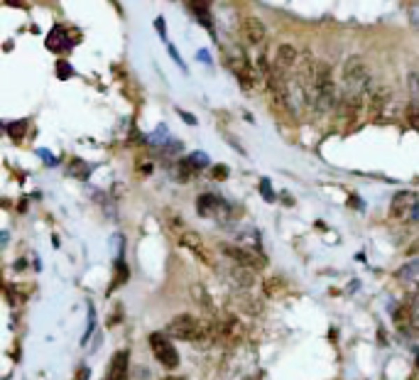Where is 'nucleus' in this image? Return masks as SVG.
Returning a JSON list of instances; mask_svg holds the SVG:
<instances>
[{
  "instance_id": "nucleus-1",
  "label": "nucleus",
  "mask_w": 419,
  "mask_h": 380,
  "mask_svg": "<svg viewBox=\"0 0 419 380\" xmlns=\"http://www.w3.org/2000/svg\"><path fill=\"white\" fill-rule=\"evenodd\" d=\"M341 79H344V91H341V96L370 98V94H373V79H370L368 66H365V61L360 59V57H348V59L344 61Z\"/></svg>"
},
{
  "instance_id": "nucleus-2",
  "label": "nucleus",
  "mask_w": 419,
  "mask_h": 380,
  "mask_svg": "<svg viewBox=\"0 0 419 380\" xmlns=\"http://www.w3.org/2000/svg\"><path fill=\"white\" fill-rule=\"evenodd\" d=\"M341 96L336 94L334 84V71L326 61L316 64V84H314V101H311V108L316 113H329L334 105H339Z\"/></svg>"
},
{
  "instance_id": "nucleus-3",
  "label": "nucleus",
  "mask_w": 419,
  "mask_h": 380,
  "mask_svg": "<svg viewBox=\"0 0 419 380\" xmlns=\"http://www.w3.org/2000/svg\"><path fill=\"white\" fill-rule=\"evenodd\" d=\"M165 334L170 336V339H179V341H201V336H204V324L191 314H177L175 319L165 326Z\"/></svg>"
},
{
  "instance_id": "nucleus-4",
  "label": "nucleus",
  "mask_w": 419,
  "mask_h": 380,
  "mask_svg": "<svg viewBox=\"0 0 419 380\" xmlns=\"http://www.w3.org/2000/svg\"><path fill=\"white\" fill-rule=\"evenodd\" d=\"M221 250H223V256L228 258L230 263H235V265H245L255 272L263 270V268L267 265L263 250H250V248H243V245H238V243H223L221 245Z\"/></svg>"
},
{
  "instance_id": "nucleus-5",
  "label": "nucleus",
  "mask_w": 419,
  "mask_h": 380,
  "mask_svg": "<svg viewBox=\"0 0 419 380\" xmlns=\"http://www.w3.org/2000/svg\"><path fill=\"white\" fill-rule=\"evenodd\" d=\"M226 59H228L230 71H233V74L238 76L240 84H243V89H253V86H258V81H260L258 71H255V66L250 64V59L245 57V52L240 50V47L230 50Z\"/></svg>"
},
{
  "instance_id": "nucleus-6",
  "label": "nucleus",
  "mask_w": 419,
  "mask_h": 380,
  "mask_svg": "<svg viewBox=\"0 0 419 380\" xmlns=\"http://www.w3.org/2000/svg\"><path fill=\"white\" fill-rule=\"evenodd\" d=\"M150 349L155 358L165 365L167 370H175L179 365V353H177L175 344L167 339V334H152L150 336Z\"/></svg>"
},
{
  "instance_id": "nucleus-7",
  "label": "nucleus",
  "mask_w": 419,
  "mask_h": 380,
  "mask_svg": "<svg viewBox=\"0 0 419 380\" xmlns=\"http://www.w3.org/2000/svg\"><path fill=\"white\" fill-rule=\"evenodd\" d=\"M417 194L414 191H397V194L392 196V201H390V219H407V216H412L414 211H417Z\"/></svg>"
},
{
  "instance_id": "nucleus-8",
  "label": "nucleus",
  "mask_w": 419,
  "mask_h": 380,
  "mask_svg": "<svg viewBox=\"0 0 419 380\" xmlns=\"http://www.w3.org/2000/svg\"><path fill=\"white\" fill-rule=\"evenodd\" d=\"M392 101H395L392 89H388V86H380V89H375L373 94H370V98H368V115L373 120H383Z\"/></svg>"
},
{
  "instance_id": "nucleus-9",
  "label": "nucleus",
  "mask_w": 419,
  "mask_h": 380,
  "mask_svg": "<svg viewBox=\"0 0 419 380\" xmlns=\"http://www.w3.org/2000/svg\"><path fill=\"white\" fill-rule=\"evenodd\" d=\"M300 52H297V47L295 45H279L277 47V52H274V61L272 64L277 66V69H282L285 74H295L297 71V64H300Z\"/></svg>"
},
{
  "instance_id": "nucleus-10",
  "label": "nucleus",
  "mask_w": 419,
  "mask_h": 380,
  "mask_svg": "<svg viewBox=\"0 0 419 380\" xmlns=\"http://www.w3.org/2000/svg\"><path fill=\"white\" fill-rule=\"evenodd\" d=\"M240 35H243V40L248 42V45H253V47L263 45L265 42V22L255 15L243 17V22H240Z\"/></svg>"
},
{
  "instance_id": "nucleus-11",
  "label": "nucleus",
  "mask_w": 419,
  "mask_h": 380,
  "mask_svg": "<svg viewBox=\"0 0 419 380\" xmlns=\"http://www.w3.org/2000/svg\"><path fill=\"white\" fill-rule=\"evenodd\" d=\"M179 243H182V248L191 250V253H194V256H199L204 263L214 265V261H211V256L206 253V248H204V240H201V235L196 233V231H182V233H179Z\"/></svg>"
},
{
  "instance_id": "nucleus-12",
  "label": "nucleus",
  "mask_w": 419,
  "mask_h": 380,
  "mask_svg": "<svg viewBox=\"0 0 419 380\" xmlns=\"http://www.w3.org/2000/svg\"><path fill=\"white\" fill-rule=\"evenodd\" d=\"M226 277H228V282L235 287V290H250L255 282V270H250V268L245 265H230L228 272H226Z\"/></svg>"
},
{
  "instance_id": "nucleus-13",
  "label": "nucleus",
  "mask_w": 419,
  "mask_h": 380,
  "mask_svg": "<svg viewBox=\"0 0 419 380\" xmlns=\"http://www.w3.org/2000/svg\"><path fill=\"white\" fill-rule=\"evenodd\" d=\"M128 375V351H118L110 360V370L105 380H125Z\"/></svg>"
},
{
  "instance_id": "nucleus-14",
  "label": "nucleus",
  "mask_w": 419,
  "mask_h": 380,
  "mask_svg": "<svg viewBox=\"0 0 419 380\" xmlns=\"http://www.w3.org/2000/svg\"><path fill=\"white\" fill-rule=\"evenodd\" d=\"M219 206H221V196L216 194H201L199 199H196V209H199L201 216H216L219 214Z\"/></svg>"
},
{
  "instance_id": "nucleus-15",
  "label": "nucleus",
  "mask_w": 419,
  "mask_h": 380,
  "mask_svg": "<svg viewBox=\"0 0 419 380\" xmlns=\"http://www.w3.org/2000/svg\"><path fill=\"white\" fill-rule=\"evenodd\" d=\"M219 334L223 336L226 341H230V344H233V341H238L240 336H243V326H240L238 319H233V316H230V319L223 321V329H219Z\"/></svg>"
},
{
  "instance_id": "nucleus-16",
  "label": "nucleus",
  "mask_w": 419,
  "mask_h": 380,
  "mask_svg": "<svg viewBox=\"0 0 419 380\" xmlns=\"http://www.w3.org/2000/svg\"><path fill=\"white\" fill-rule=\"evenodd\" d=\"M191 300L196 302V305L201 307V309L206 312V314H214V302H211V297H209V292L204 290V287L201 285H194L191 287Z\"/></svg>"
},
{
  "instance_id": "nucleus-17",
  "label": "nucleus",
  "mask_w": 419,
  "mask_h": 380,
  "mask_svg": "<svg viewBox=\"0 0 419 380\" xmlns=\"http://www.w3.org/2000/svg\"><path fill=\"white\" fill-rule=\"evenodd\" d=\"M238 305L243 307L248 314H253V316L263 314V302L255 300V297H238Z\"/></svg>"
},
{
  "instance_id": "nucleus-18",
  "label": "nucleus",
  "mask_w": 419,
  "mask_h": 380,
  "mask_svg": "<svg viewBox=\"0 0 419 380\" xmlns=\"http://www.w3.org/2000/svg\"><path fill=\"white\" fill-rule=\"evenodd\" d=\"M263 290L267 297H277V295H282V290H285V282L279 280V277H267V280L263 282Z\"/></svg>"
},
{
  "instance_id": "nucleus-19",
  "label": "nucleus",
  "mask_w": 419,
  "mask_h": 380,
  "mask_svg": "<svg viewBox=\"0 0 419 380\" xmlns=\"http://www.w3.org/2000/svg\"><path fill=\"white\" fill-rule=\"evenodd\" d=\"M407 91H409V103H419V74L409 71L407 74Z\"/></svg>"
},
{
  "instance_id": "nucleus-20",
  "label": "nucleus",
  "mask_w": 419,
  "mask_h": 380,
  "mask_svg": "<svg viewBox=\"0 0 419 380\" xmlns=\"http://www.w3.org/2000/svg\"><path fill=\"white\" fill-rule=\"evenodd\" d=\"M404 118H407V123L412 125L414 131H419V103H407Z\"/></svg>"
},
{
  "instance_id": "nucleus-21",
  "label": "nucleus",
  "mask_w": 419,
  "mask_h": 380,
  "mask_svg": "<svg viewBox=\"0 0 419 380\" xmlns=\"http://www.w3.org/2000/svg\"><path fill=\"white\" fill-rule=\"evenodd\" d=\"M191 8H194L196 13H206L211 6H214V0H189Z\"/></svg>"
},
{
  "instance_id": "nucleus-22",
  "label": "nucleus",
  "mask_w": 419,
  "mask_h": 380,
  "mask_svg": "<svg viewBox=\"0 0 419 380\" xmlns=\"http://www.w3.org/2000/svg\"><path fill=\"white\" fill-rule=\"evenodd\" d=\"M8 131H10V136L15 138V140H20V138L25 136V123H13V125H8Z\"/></svg>"
},
{
  "instance_id": "nucleus-23",
  "label": "nucleus",
  "mask_w": 419,
  "mask_h": 380,
  "mask_svg": "<svg viewBox=\"0 0 419 380\" xmlns=\"http://www.w3.org/2000/svg\"><path fill=\"white\" fill-rule=\"evenodd\" d=\"M409 25H412L414 30H419V3H414V6L409 8Z\"/></svg>"
},
{
  "instance_id": "nucleus-24",
  "label": "nucleus",
  "mask_w": 419,
  "mask_h": 380,
  "mask_svg": "<svg viewBox=\"0 0 419 380\" xmlns=\"http://www.w3.org/2000/svg\"><path fill=\"white\" fill-rule=\"evenodd\" d=\"M189 160H191V165H194L196 170H201V167H206V165H209V160H206V155H204V152H196V155H191Z\"/></svg>"
},
{
  "instance_id": "nucleus-25",
  "label": "nucleus",
  "mask_w": 419,
  "mask_h": 380,
  "mask_svg": "<svg viewBox=\"0 0 419 380\" xmlns=\"http://www.w3.org/2000/svg\"><path fill=\"white\" fill-rule=\"evenodd\" d=\"M89 375H91L89 365H79V370H76L74 380H89Z\"/></svg>"
},
{
  "instance_id": "nucleus-26",
  "label": "nucleus",
  "mask_w": 419,
  "mask_h": 380,
  "mask_svg": "<svg viewBox=\"0 0 419 380\" xmlns=\"http://www.w3.org/2000/svg\"><path fill=\"white\" fill-rule=\"evenodd\" d=\"M214 177L216 180H226V177H228V167H223V165L214 167Z\"/></svg>"
},
{
  "instance_id": "nucleus-27",
  "label": "nucleus",
  "mask_w": 419,
  "mask_h": 380,
  "mask_svg": "<svg viewBox=\"0 0 419 380\" xmlns=\"http://www.w3.org/2000/svg\"><path fill=\"white\" fill-rule=\"evenodd\" d=\"M115 321H120V307H118V312H113V314H110V319H108V326H113Z\"/></svg>"
},
{
  "instance_id": "nucleus-28",
  "label": "nucleus",
  "mask_w": 419,
  "mask_h": 380,
  "mask_svg": "<svg viewBox=\"0 0 419 380\" xmlns=\"http://www.w3.org/2000/svg\"><path fill=\"white\" fill-rule=\"evenodd\" d=\"M263 194H265V199H267V201H272V194H270V184H267V182H263Z\"/></svg>"
},
{
  "instance_id": "nucleus-29",
  "label": "nucleus",
  "mask_w": 419,
  "mask_h": 380,
  "mask_svg": "<svg viewBox=\"0 0 419 380\" xmlns=\"http://www.w3.org/2000/svg\"><path fill=\"white\" fill-rule=\"evenodd\" d=\"M155 27L162 32V37H165V20H162V17H157V20H155Z\"/></svg>"
},
{
  "instance_id": "nucleus-30",
  "label": "nucleus",
  "mask_w": 419,
  "mask_h": 380,
  "mask_svg": "<svg viewBox=\"0 0 419 380\" xmlns=\"http://www.w3.org/2000/svg\"><path fill=\"white\" fill-rule=\"evenodd\" d=\"M409 256H419V240L409 245Z\"/></svg>"
},
{
  "instance_id": "nucleus-31",
  "label": "nucleus",
  "mask_w": 419,
  "mask_h": 380,
  "mask_svg": "<svg viewBox=\"0 0 419 380\" xmlns=\"http://www.w3.org/2000/svg\"><path fill=\"white\" fill-rule=\"evenodd\" d=\"M162 380H184V378H177V375H167V378H162Z\"/></svg>"
},
{
  "instance_id": "nucleus-32",
  "label": "nucleus",
  "mask_w": 419,
  "mask_h": 380,
  "mask_svg": "<svg viewBox=\"0 0 419 380\" xmlns=\"http://www.w3.org/2000/svg\"><path fill=\"white\" fill-rule=\"evenodd\" d=\"M243 380H258V378H253V375H250V378H243Z\"/></svg>"
}]
</instances>
